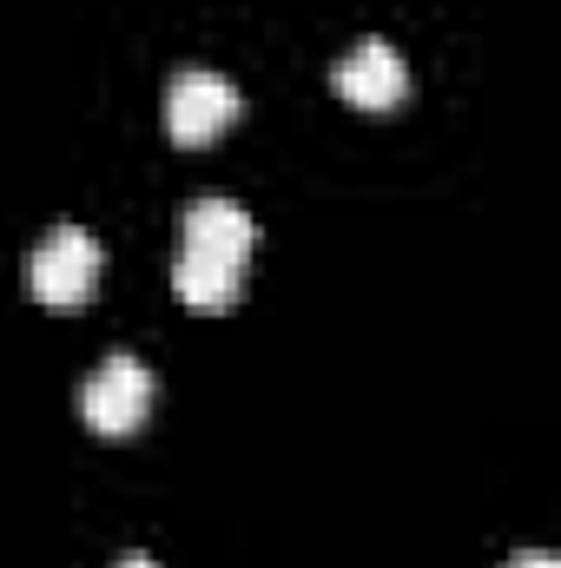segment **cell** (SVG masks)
I'll list each match as a JSON object with an SVG mask.
<instances>
[{
  "label": "cell",
  "instance_id": "5",
  "mask_svg": "<svg viewBox=\"0 0 561 568\" xmlns=\"http://www.w3.org/2000/svg\"><path fill=\"white\" fill-rule=\"evenodd\" d=\"M330 87H337V100L357 106V113H390V106L410 100V67H404V53H397L390 40H357V47L330 67Z\"/></svg>",
  "mask_w": 561,
  "mask_h": 568
},
{
  "label": "cell",
  "instance_id": "7",
  "mask_svg": "<svg viewBox=\"0 0 561 568\" xmlns=\"http://www.w3.org/2000/svg\"><path fill=\"white\" fill-rule=\"evenodd\" d=\"M120 568H159V562H145V556H126V562H120Z\"/></svg>",
  "mask_w": 561,
  "mask_h": 568
},
{
  "label": "cell",
  "instance_id": "2",
  "mask_svg": "<svg viewBox=\"0 0 561 568\" xmlns=\"http://www.w3.org/2000/svg\"><path fill=\"white\" fill-rule=\"evenodd\" d=\"M100 272H106V245H100L86 225H53V232L27 252V265H20L27 297L47 304V311H80V304H93Z\"/></svg>",
  "mask_w": 561,
  "mask_h": 568
},
{
  "label": "cell",
  "instance_id": "6",
  "mask_svg": "<svg viewBox=\"0 0 561 568\" xmlns=\"http://www.w3.org/2000/svg\"><path fill=\"white\" fill-rule=\"evenodd\" d=\"M509 568H561V562H555V556H516Z\"/></svg>",
  "mask_w": 561,
  "mask_h": 568
},
{
  "label": "cell",
  "instance_id": "1",
  "mask_svg": "<svg viewBox=\"0 0 561 568\" xmlns=\"http://www.w3.org/2000/svg\"><path fill=\"white\" fill-rule=\"evenodd\" d=\"M258 252V225L232 199H192L178 219V265L172 291L192 311H232L245 297V265Z\"/></svg>",
  "mask_w": 561,
  "mask_h": 568
},
{
  "label": "cell",
  "instance_id": "3",
  "mask_svg": "<svg viewBox=\"0 0 561 568\" xmlns=\"http://www.w3.org/2000/svg\"><path fill=\"white\" fill-rule=\"evenodd\" d=\"M238 113H245L238 87L225 73H212V67H185L165 87V133H172V145H212Z\"/></svg>",
  "mask_w": 561,
  "mask_h": 568
},
{
  "label": "cell",
  "instance_id": "4",
  "mask_svg": "<svg viewBox=\"0 0 561 568\" xmlns=\"http://www.w3.org/2000/svg\"><path fill=\"white\" fill-rule=\"evenodd\" d=\"M80 417L93 436H133L152 417V371L140 357H106L86 384H80Z\"/></svg>",
  "mask_w": 561,
  "mask_h": 568
}]
</instances>
